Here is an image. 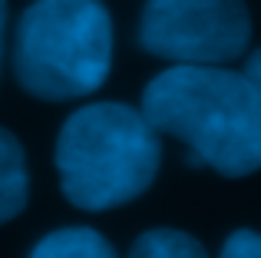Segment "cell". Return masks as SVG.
Returning a JSON list of instances; mask_svg holds the SVG:
<instances>
[{
  "instance_id": "obj_4",
  "label": "cell",
  "mask_w": 261,
  "mask_h": 258,
  "mask_svg": "<svg viewBox=\"0 0 261 258\" xmlns=\"http://www.w3.org/2000/svg\"><path fill=\"white\" fill-rule=\"evenodd\" d=\"M251 17L245 0H149L139 46L172 63L222 66L248 50Z\"/></svg>"
},
{
  "instance_id": "obj_3",
  "label": "cell",
  "mask_w": 261,
  "mask_h": 258,
  "mask_svg": "<svg viewBox=\"0 0 261 258\" xmlns=\"http://www.w3.org/2000/svg\"><path fill=\"white\" fill-rule=\"evenodd\" d=\"M113 63V20L99 0H33L17 23L13 73L30 96L66 103L96 93Z\"/></svg>"
},
{
  "instance_id": "obj_5",
  "label": "cell",
  "mask_w": 261,
  "mask_h": 258,
  "mask_svg": "<svg viewBox=\"0 0 261 258\" xmlns=\"http://www.w3.org/2000/svg\"><path fill=\"white\" fill-rule=\"evenodd\" d=\"M27 195H30V175L23 146L10 129L0 126V225L23 212Z\"/></svg>"
},
{
  "instance_id": "obj_6",
  "label": "cell",
  "mask_w": 261,
  "mask_h": 258,
  "mask_svg": "<svg viewBox=\"0 0 261 258\" xmlns=\"http://www.w3.org/2000/svg\"><path fill=\"white\" fill-rule=\"evenodd\" d=\"M30 258H119V255L99 232L83 225H70L40 239Z\"/></svg>"
},
{
  "instance_id": "obj_10",
  "label": "cell",
  "mask_w": 261,
  "mask_h": 258,
  "mask_svg": "<svg viewBox=\"0 0 261 258\" xmlns=\"http://www.w3.org/2000/svg\"><path fill=\"white\" fill-rule=\"evenodd\" d=\"M4 23H7V0H0V46H4Z\"/></svg>"
},
{
  "instance_id": "obj_8",
  "label": "cell",
  "mask_w": 261,
  "mask_h": 258,
  "mask_svg": "<svg viewBox=\"0 0 261 258\" xmlns=\"http://www.w3.org/2000/svg\"><path fill=\"white\" fill-rule=\"evenodd\" d=\"M218 258H261V232H251V228L231 232Z\"/></svg>"
},
{
  "instance_id": "obj_2",
  "label": "cell",
  "mask_w": 261,
  "mask_h": 258,
  "mask_svg": "<svg viewBox=\"0 0 261 258\" xmlns=\"http://www.w3.org/2000/svg\"><path fill=\"white\" fill-rule=\"evenodd\" d=\"M162 162L159 133L126 103L80 106L60 129L57 172L70 205L106 212L139 199Z\"/></svg>"
},
{
  "instance_id": "obj_9",
  "label": "cell",
  "mask_w": 261,
  "mask_h": 258,
  "mask_svg": "<svg viewBox=\"0 0 261 258\" xmlns=\"http://www.w3.org/2000/svg\"><path fill=\"white\" fill-rule=\"evenodd\" d=\"M245 80H248V86H251V93H255V103H258V110H261V50H255L248 57V63H245Z\"/></svg>"
},
{
  "instance_id": "obj_1",
  "label": "cell",
  "mask_w": 261,
  "mask_h": 258,
  "mask_svg": "<svg viewBox=\"0 0 261 258\" xmlns=\"http://www.w3.org/2000/svg\"><path fill=\"white\" fill-rule=\"evenodd\" d=\"M142 116L155 133L182 139L225 179L261 169V110L245 73L178 63L146 86Z\"/></svg>"
},
{
  "instance_id": "obj_7",
  "label": "cell",
  "mask_w": 261,
  "mask_h": 258,
  "mask_svg": "<svg viewBox=\"0 0 261 258\" xmlns=\"http://www.w3.org/2000/svg\"><path fill=\"white\" fill-rule=\"evenodd\" d=\"M129 258H208L205 248L178 228H152L136 239Z\"/></svg>"
}]
</instances>
